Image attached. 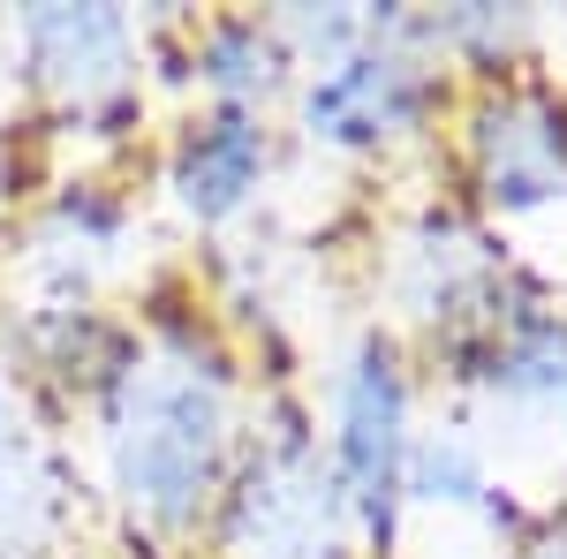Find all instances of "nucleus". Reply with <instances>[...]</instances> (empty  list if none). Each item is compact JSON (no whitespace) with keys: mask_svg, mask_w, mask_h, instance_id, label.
I'll use <instances>...</instances> for the list:
<instances>
[{"mask_svg":"<svg viewBox=\"0 0 567 559\" xmlns=\"http://www.w3.org/2000/svg\"><path fill=\"white\" fill-rule=\"evenodd\" d=\"M106 469L144 529L189 537L227 484V371H197L189 355L136 363L114 386Z\"/></svg>","mask_w":567,"mask_h":559,"instance_id":"1","label":"nucleus"},{"mask_svg":"<svg viewBox=\"0 0 567 559\" xmlns=\"http://www.w3.org/2000/svg\"><path fill=\"white\" fill-rule=\"evenodd\" d=\"M401 15L371 23V39L326 61L318 76L303 84V130L318 144H341V152H386L401 136H416L439 106V76L393 45Z\"/></svg>","mask_w":567,"mask_h":559,"instance_id":"2","label":"nucleus"},{"mask_svg":"<svg viewBox=\"0 0 567 559\" xmlns=\"http://www.w3.org/2000/svg\"><path fill=\"white\" fill-rule=\"evenodd\" d=\"M409 454H416V431H409V379H401V355L393 341H371L349 355L341 371V408H333V469L341 491L355 499V515L371 521L379 537L393 529V507L409 491Z\"/></svg>","mask_w":567,"mask_h":559,"instance_id":"3","label":"nucleus"},{"mask_svg":"<svg viewBox=\"0 0 567 559\" xmlns=\"http://www.w3.org/2000/svg\"><path fill=\"white\" fill-rule=\"evenodd\" d=\"M470 174L499 213L567 197V99L553 91H484L462 122Z\"/></svg>","mask_w":567,"mask_h":559,"instance_id":"4","label":"nucleus"},{"mask_svg":"<svg viewBox=\"0 0 567 559\" xmlns=\"http://www.w3.org/2000/svg\"><path fill=\"white\" fill-rule=\"evenodd\" d=\"M265 167H272V136H265L258 106H205L182 122L175 152H167V189L189 219L219 227L258 197Z\"/></svg>","mask_w":567,"mask_h":559,"instance_id":"5","label":"nucleus"},{"mask_svg":"<svg viewBox=\"0 0 567 559\" xmlns=\"http://www.w3.org/2000/svg\"><path fill=\"white\" fill-rule=\"evenodd\" d=\"M16 31H23V53H31L45 91H61L76 106H99V99L130 91L136 31L122 8H31Z\"/></svg>","mask_w":567,"mask_h":559,"instance_id":"6","label":"nucleus"},{"mask_svg":"<svg viewBox=\"0 0 567 559\" xmlns=\"http://www.w3.org/2000/svg\"><path fill=\"white\" fill-rule=\"evenodd\" d=\"M189 69L197 84L213 91V106H258L288 84L296 53L280 39V23H258V15H213L197 39H189Z\"/></svg>","mask_w":567,"mask_h":559,"instance_id":"7","label":"nucleus"},{"mask_svg":"<svg viewBox=\"0 0 567 559\" xmlns=\"http://www.w3.org/2000/svg\"><path fill=\"white\" fill-rule=\"evenodd\" d=\"M484 379L507 393H567V318H523L492 348Z\"/></svg>","mask_w":567,"mask_h":559,"instance_id":"8","label":"nucleus"},{"mask_svg":"<svg viewBox=\"0 0 567 559\" xmlns=\"http://www.w3.org/2000/svg\"><path fill=\"white\" fill-rule=\"evenodd\" d=\"M409 491H424V499H470V491H484L477 484V462H470V446H416L409 454Z\"/></svg>","mask_w":567,"mask_h":559,"instance_id":"9","label":"nucleus"},{"mask_svg":"<svg viewBox=\"0 0 567 559\" xmlns=\"http://www.w3.org/2000/svg\"><path fill=\"white\" fill-rule=\"evenodd\" d=\"M0 446H8V386H0Z\"/></svg>","mask_w":567,"mask_h":559,"instance_id":"10","label":"nucleus"}]
</instances>
